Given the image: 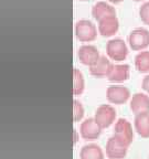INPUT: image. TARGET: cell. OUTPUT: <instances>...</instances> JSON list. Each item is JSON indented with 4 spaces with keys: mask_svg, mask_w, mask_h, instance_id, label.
<instances>
[{
    "mask_svg": "<svg viewBox=\"0 0 149 159\" xmlns=\"http://www.w3.org/2000/svg\"><path fill=\"white\" fill-rule=\"evenodd\" d=\"M114 137L119 144H122L125 147H129L132 145L134 139V132H133L132 124L126 118L117 119L114 126Z\"/></svg>",
    "mask_w": 149,
    "mask_h": 159,
    "instance_id": "obj_1",
    "label": "cell"
},
{
    "mask_svg": "<svg viewBox=\"0 0 149 159\" xmlns=\"http://www.w3.org/2000/svg\"><path fill=\"white\" fill-rule=\"evenodd\" d=\"M106 53L111 60L115 62H122L128 55V47L123 39L115 38L106 43Z\"/></svg>",
    "mask_w": 149,
    "mask_h": 159,
    "instance_id": "obj_2",
    "label": "cell"
},
{
    "mask_svg": "<svg viewBox=\"0 0 149 159\" xmlns=\"http://www.w3.org/2000/svg\"><path fill=\"white\" fill-rule=\"evenodd\" d=\"M75 37L81 42H92L97 38V29L91 20H79L75 25Z\"/></svg>",
    "mask_w": 149,
    "mask_h": 159,
    "instance_id": "obj_3",
    "label": "cell"
},
{
    "mask_svg": "<svg viewBox=\"0 0 149 159\" xmlns=\"http://www.w3.org/2000/svg\"><path fill=\"white\" fill-rule=\"evenodd\" d=\"M128 44L134 51H142L149 47V31L145 28L134 29L128 35Z\"/></svg>",
    "mask_w": 149,
    "mask_h": 159,
    "instance_id": "obj_4",
    "label": "cell"
},
{
    "mask_svg": "<svg viewBox=\"0 0 149 159\" xmlns=\"http://www.w3.org/2000/svg\"><path fill=\"white\" fill-rule=\"evenodd\" d=\"M116 109L108 104L99 105L95 112V120L102 129L108 128L116 119Z\"/></svg>",
    "mask_w": 149,
    "mask_h": 159,
    "instance_id": "obj_5",
    "label": "cell"
},
{
    "mask_svg": "<svg viewBox=\"0 0 149 159\" xmlns=\"http://www.w3.org/2000/svg\"><path fill=\"white\" fill-rule=\"evenodd\" d=\"M130 98V92L126 86L123 85H112L106 89V99L115 105H122L127 103Z\"/></svg>",
    "mask_w": 149,
    "mask_h": 159,
    "instance_id": "obj_6",
    "label": "cell"
},
{
    "mask_svg": "<svg viewBox=\"0 0 149 159\" xmlns=\"http://www.w3.org/2000/svg\"><path fill=\"white\" fill-rule=\"evenodd\" d=\"M77 57L83 65H86V66L89 67L98 61L101 55H99L98 49L95 45L82 44L77 50Z\"/></svg>",
    "mask_w": 149,
    "mask_h": 159,
    "instance_id": "obj_7",
    "label": "cell"
},
{
    "mask_svg": "<svg viewBox=\"0 0 149 159\" xmlns=\"http://www.w3.org/2000/svg\"><path fill=\"white\" fill-rule=\"evenodd\" d=\"M79 133L82 138L85 140H95L101 136L102 128L96 123L95 118H87L81 124Z\"/></svg>",
    "mask_w": 149,
    "mask_h": 159,
    "instance_id": "obj_8",
    "label": "cell"
},
{
    "mask_svg": "<svg viewBox=\"0 0 149 159\" xmlns=\"http://www.w3.org/2000/svg\"><path fill=\"white\" fill-rule=\"evenodd\" d=\"M130 75V67L128 64H112L107 73V80L113 83H122L128 80Z\"/></svg>",
    "mask_w": 149,
    "mask_h": 159,
    "instance_id": "obj_9",
    "label": "cell"
},
{
    "mask_svg": "<svg viewBox=\"0 0 149 159\" xmlns=\"http://www.w3.org/2000/svg\"><path fill=\"white\" fill-rule=\"evenodd\" d=\"M127 148L128 147H125L122 144H119L117 139L113 136L107 139L105 154L109 159H123L127 155Z\"/></svg>",
    "mask_w": 149,
    "mask_h": 159,
    "instance_id": "obj_10",
    "label": "cell"
},
{
    "mask_svg": "<svg viewBox=\"0 0 149 159\" xmlns=\"http://www.w3.org/2000/svg\"><path fill=\"white\" fill-rule=\"evenodd\" d=\"M97 29H98V32L101 33L102 37H112V35L116 34L119 29L118 19H117L116 16H112V17H107L99 20Z\"/></svg>",
    "mask_w": 149,
    "mask_h": 159,
    "instance_id": "obj_11",
    "label": "cell"
},
{
    "mask_svg": "<svg viewBox=\"0 0 149 159\" xmlns=\"http://www.w3.org/2000/svg\"><path fill=\"white\" fill-rule=\"evenodd\" d=\"M130 109L135 115L149 113V96L144 93H136L130 99Z\"/></svg>",
    "mask_w": 149,
    "mask_h": 159,
    "instance_id": "obj_12",
    "label": "cell"
},
{
    "mask_svg": "<svg viewBox=\"0 0 149 159\" xmlns=\"http://www.w3.org/2000/svg\"><path fill=\"white\" fill-rule=\"evenodd\" d=\"M92 16L95 18L97 22L99 20L104 19L107 17H112V16H116V10L112 5H109L108 2L105 1H98L96 2L92 8Z\"/></svg>",
    "mask_w": 149,
    "mask_h": 159,
    "instance_id": "obj_13",
    "label": "cell"
},
{
    "mask_svg": "<svg viewBox=\"0 0 149 159\" xmlns=\"http://www.w3.org/2000/svg\"><path fill=\"white\" fill-rule=\"evenodd\" d=\"M111 61L107 59L106 57H102L98 59L96 63L92 66H89V74L92 75V76L95 77H104L107 76V73H108L109 69H111Z\"/></svg>",
    "mask_w": 149,
    "mask_h": 159,
    "instance_id": "obj_14",
    "label": "cell"
},
{
    "mask_svg": "<svg viewBox=\"0 0 149 159\" xmlns=\"http://www.w3.org/2000/svg\"><path fill=\"white\" fill-rule=\"evenodd\" d=\"M134 126L136 133L142 138H149V113L136 115Z\"/></svg>",
    "mask_w": 149,
    "mask_h": 159,
    "instance_id": "obj_15",
    "label": "cell"
},
{
    "mask_svg": "<svg viewBox=\"0 0 149 159\" xmlns=\"http://www.w3.org/2000/svg\"><path fill=\"white\" fill-rule=\"evenodd\" d=\"M79 159H104V152L97 144H87L79 150Z\"/></svg>",
    "mask_w": 149,
    "mask_h": 159,
    "instance_id": "obj_16",
    "label": "cell"
},
{
    "mask_svg": "<svg viewBox=\"0 0 149 159\" xmlns=\"http://www.w3.org/2000/svg\"><path fill=\"white\" fill-rule=\"evenodd\" d=\"M135 67L139 73L149 72V51H142L135 57Z\"/></svg>",
    "mask_w": 149,
    "mask_h": 159,
    "instance_id": "obj_17",
    "label": "cell"
},
{
    "mask_svg": "<svg viewBox=\"0 0 149 159\" xmlns=\"http://www.w3.org/2000/svg\"><path fill=\"white\" fill-rule=\"evenodd\" d=\"M85 89V80L79 69H73V95L79 96L83 94Z\"/></svg>",
    "mask_w": 149,
    "mask_h": 159,
    "instance_id": "obj_18",
    "label": "cell"
},
{
    "mask_svg": "<svg viewBox=\"0 0 149 159\" xmlns=\"http://www.w3.org/2000/svg\"><path fill=\"white\" fill-rule=\"evenodd\" d=\"M83 117H84V107L82 103L77 99H73V122H79Z\"/></svg>",
    "mask_w": 149,
    "mask_h": 159,
    "instance_id": "obj_19",
    "label": "cell"
},
{
    "mask_svg": "<svg viewBox=\"0 0 149 159\" xmlns=\"http://www.w3.org/2000/svg\"><path fill=\"white\" fill-rule=\"evenodd\" d=\"M139 17L145 25H149V1L142 5V7L139 9Z\"/></svg>",
    "mask_w": 149,
    "mask_h": 159,
    "instance_id": "obj_20",
    "label": "cell"
},
{
    "mask_svg": "<svg viewBox=\"0 0 149 159\" xmlns=\"http://www.w3.org/2000/svg\"><path fill=\"white\" fill-rule=\"evenodd\" d=\"M142 89H144L145 92H147L149 94V74L146 75V76L142 79Z\"/></svg>",
    "mask_w": 149,
    "mask_h": 159,
    "instance_id": "obj_21",
    "label": "cell"
},
{
    "mask_svg": "<svg viewBox=\"0 0 149 159\" xmlns=\"http://www.w3.org/2000/svg\"><path fill=\"white\" fill-rule=\"evenodd\" d=\"M73 136H74V139H73V145H75V144H76V142H77V139H79L76 129H73Z\"/></svg>",
    "mask_w": 149,
    "mask_h": 159,
    "instance_id": "obj_22",
    "label": "cell"
},
{
    "mask_svg": "<svg viewBox=\"0 0 149 159\" xmlns=\"http://www.w3.org/2000/svg\"><path fill=\"white\" fill-rule=\"evenodd\" d=\"M109 2L111 3H114V5H117V3H120V2H123L124 0H108Z\"/></svg>",
    "mask_w": 149,
    "mask_h": 159,
    "instance_id": "obj_23",
    "label": "cell"
},
{
    "mask_svg": "<svg viewBox=\"0 0 149 159\" xmlns=\"http://www.w3.org/2000/svg\"><path fill=\"white\" fill-rule=\"evenodd\" d=\"M79 1H88V0H79Z\"/></svg>",
    "mask_w": 149,
    "mask_h": 159,
    "instance_id": "obj_24",
    "label": "cell"
},
{
    "mask_svg": "<svg viewBox=\"0 0 149 159\" xmlns=\"http://www.w3.org/2000/svg\"><path fill=\"white\" fill-rule=\"evenodd\" d=\"M134 1H142V0H134Z\"/></svg>",
    "mask_w": 149,
    "mask_h": 159,
    "instance_id": "obj_25",
    "label": "cell"
}]
</instances>
